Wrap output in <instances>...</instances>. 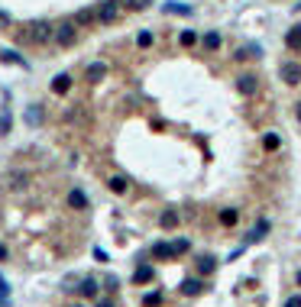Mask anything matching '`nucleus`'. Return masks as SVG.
I'll use <instances>...</instances> for the list:
<instances>
[{
  "label": "nucleus",
  "mask_w": 301,
  "mask_h": 307,
  "mask_svg": "<svg viewBox=\"0 0 301 307\" xmlns=\"http://www.w3.org/2000/svg\"><path fill=\"white\" fill-rule=\"evenodd\" d=\"M295 282H298V285H301V272H298V275H295Z\"/></svg>",
  "instance_id": "obj_39"
},
{
  "label": "nucleus",
  "mask_w": 301,
  "mask_h": 307,
  "mask_svg": "<svg viewBox=\"0 0 301 307\" xmlns=\"http://www.w3.org/2000/svg\"><path fill=\"white\" fill-rule=\"evenodd\" d=\"M166 13H178V16H188V13H191V6H184V3H175V0H168V3H166Z\"/></svg>",
  "instance_id": "obj_24"
},
{
  "label": "nucleus",
  "mask_w": 301,
  "mask_h": 307,
  "mask_svg": "<svg viewBox=\"0 0 301 307\" xmlns=\"http://www.w3.org/2000/svg\"><path fill=\"white\" fill-rule=\"evenodd\" d=\"M266 233H269V220H259L256 223V227H252L250 230V243H256V240H262V236Z\"/></svg>",
  "instance_id": "obj_19"
},
{
  "label": "nucleus",
  "mask_w": 301,
  "mask_h": 307,
  "mask_svg": "<svg viewBox=\"0 0 301 307\" xmlns=\"http://www.w3.org/2000/svg\"><path fill=\"white\" fill-rule=\"evenodd\" d=\"M259 55H262V49H259L256 42H252V45H243V49L236 52V58H240V61H243V58H259Z\"/></svg>",
  "instance_id": "obj_21"
},
{
  "label": "nucleus",
  "mask_w": 301,
  "mask_h": 307,
  "mask_svg": "<svg viewBox=\"0 0 301 307\" xmlns=\"http://www.w3.org/2000/svg\"><path fill=\"white\" fill-rule=\"evenodd\" d=\"M78 291L84 298H98V282L94 278H78Z\"/></svg>",
  "instance_id": "obj_13"
},
{
  "label": "nucleus",
  "mask_w": 301,
  "mask_h": 307,
  "mask_svg": "<svg viewBox=\"0 0 301 307\" xmlns=\"http://www.w3.org/2000/svg\"><path fill=\"white\" fill-rule=\"evenodd\" d=\"M159 223H162L166 230H175V227H178V214H175V210H166V214L159 217Z\"/></svg>",
  "instance_id": "obj_23"
},
{
  "label": "nucleus",
  "mask_w": 301,
  "mask_h": 307,
  "mask_svg": "<svg viewBox=\"0 0 301 307\" xmlns=\"http://www.w3.org/2000/svg\"><path fill=\"white\" fill-rule=\"evenodd\" d=\"M285 307H301V295H292L288 301H285Z\"/></svg>",
  "instance_id": "obj_35"
},
{
  "label": "nucleus",
  "mask_w": 301,
  "mask_h": 307,
  "mask_svg": "<svg viewBox=\"0 0 301 307\" xmlns=\"http://www.w3.org/2000/svg\"><path fill=\"white\" fill-rule=\"evenodd\" d=\"M136 45H140V49H149V45H152V32H140V36H136Z\"/></svg>",
  "instance_id": "obj_31"
},
{
  "label": "nucleus",
  "mask_w": 301,
  "mask_h": 307,
  "mask_svg": "<svg viewBox=\"0 0 301 307\" xmlns=\"http://www.w3.org/2000/svg\"><path fill=\"white\" fill-rule=\"evenodd\" d=\"M84 74H88V81H104L107 65H104V61H91V65L84 68Z\"/></svg>",
  "instance_id": "obj_8"
},
{
  "label": "nucleus",
  "mask_w": 301,
  "mask_h": 307,
  "mask_svg": "<svg viewBox=\"0 0 301 307\" xmlns=\"http://www.w3.org/2000/svg\"><path fill=\"white\" fill-rule=\"evenodd\" d=\"M142 304H146V307H156V304H162V295H159V291H149V295L142 298Z\"/></svg>",
  "instance_id": "obj_30"
},
{
  "label": "nucleus",
  "mask_w": 301,
  "mask_h": 307,
  "mask_svg": "<svg viewBox=\"0 0 301 307\" xmlns=\"http://www.w3.org/2000/svg\"><path fill=\"white\" fill-rule=\"evenodd\" d=\"M204 49L217 52V49H220V36H217V32H208V36H204Z\"/></svg>",
  "instance_id": "obj_25"
},
{
  "label": "nucleus",
  "mask_w": 301,
  "mask_h": 307,
  "mask_svg": "<svg viewBox=\"0 0 301 307\" xmlns=\"http://www.w3.org/2000/svg\"><path fill=\"white\" fill-rule=\"evenodd\" d=\"M204 291V282H198V278H184L182 282V295L184 298H194V295H201Z\"/></svg>",
  "instance_id": "obj_9"
},
{
  "label": "nucleus",
  "mask_w": 301,
  "mask_h": 307,
  "mask_svg": "<svg viewBox=\"0 0 301 307\" xmlns=\"http://www.w3.org/2000/svg\"><path fill=\"white\" fill-rule=\"evenodd\" d=\"M117 16H120V10H117V0H107V3H100V10H98V19H100L104 26L117 23Z\"/></svg>",
  "instance_id": "obj_4"
},
{
  "label": "nucleus",
  "mask_w": 301,
  "mask_h": 307,
  "mask_svg": "<svg viewBox=\"0 0 301 307\" xmlns=\"http://www.w3.org/2000/svg\"><path fill=\"white\" fill-rule=\"evenodd\" d=\"M6 298H10V285H6V278L0 275V307H6Z\"/></svg>",
  "instance_id": "obj_28"
},
{
  "label": "nucleus",
  "mask_w": 301,
  "mask_h": 307,
  "mask_svg": "<svg viewBox=\"0 0 301 307\" xmlns=\"http://www.w3.org/2000/svg\"><path fill=\"white\" fill-rule=\"evenodd\" d=\"M152 278H156L152 265H136V272H133V282H136V285H149Z\"/></svg>",
  "instance_id": "obj_7"
},
{
  "label": "nucleus",
  "mask_w": 301,
  "mask_h": 307,
  "mask_svg": "<svg viewBox=\"0 0 301 307\" xmlns=\"http://www.w3.org/2000/svg\"><path fill=\"white\" fill-rule=\"evenodd\" d=\"M178 42L184 45V49H188V45H194V42H198V36H194V32H191V29H184L182 36H178Z\"/></svg>",
  "instance_id": "obj_29"
},
{
  "label": "nucleus",
  "mask_w": 301,
  "mask_h": 307,
  "mask_svg": "<svg viewBox=\"0 0 301 307\" xmlns=\"http://www.w3.org/2000/svg\"><path fill=\"white\" fill-rule=\"evenodd\" d=\"M152 256L162 259V262H168V259H175V246L172 243H156L152 246Z\"/></svg>",
  "instance_id": "obj_11"
},
{
  "label": "nucleus",
  "mask_w": 301,
  "mask_h": 307,
  "mask_svg": "<svg viewBox=\"0 0 301 307\" xmlns=\"http://www.w3.org/2000/svg\"><path fill=\"white\" fill-rule=\"evenodd\" d=\"M42 104H32L30 110H26V123H30V126H39V123H42Z\"/></svg>",
  "instance_id": "obj_15"
},
{
  "label": "nucleus",
  "mask_w": 301,
  "mask_h": 307,
  "mask_svg": "<svg viewBox=\"0 0 301 307\" xmlns=\"http://www.w3.org/2000/svg\"><path fill=\"white\" fill-rule=\"evenodd\" d=\"M236 220H240V210H234V207L220 210V223H224V227H236Z\"/></svg>",
  "instance_id": "obj_18"
},
{
  "label": "nucleus",
  "mask_w": 301,
  "mask_h": 307,
  "mask_svg": "<svg viewBox=\"0 0 301 307\" xmlns=\"http://www.w3.org/2000/svg\"><path fill=\"white\" fill-rule=\"evenodd\" d=\"M256 87H259V78H256V74H240V78H236V91L246 94V97H250V94H256Z\"/></svg>",
  "instance_id": "obj_5"
},
{
  "label": "nucleus",
  "mask_w": 301,
  "mask_h": 307,
  "mask_svg": "<svg viewBox=\"0 0 301 307\" xmlns=\"http://www.w3.org/2000/svg\"><path fill=\"white\" fill-rule=\"evenodd\" d=\"M74 307H84V304H74Z\"/></svg>",
  "instance_id": "obj_40"
},
{
  "label": "nucleus",
  "mask_w": 301,
  "mask_h": 307,
  "mask_svg": "<svg viewBox=\"0 0 301 307\" xmlns=\"http://www.w3.org/2000/svg\"><path fill=\"white\" fill-rule=\"evenodd\" d=\"M278 146H282V139H278V133H266V136H262V149H266V152H276Z\"/></svg>",
  "instance_id": "obj_20"
},
{
  "label": "nucleus",
  "mask_w": 301,
  "mask_h": 307,
  "mask_svg": "<svg viewBox=\"0 0 301 307\" xmlns=\"http://www.w3.org/2000/svg\"><path fill=\"white\" fill-rule=\"evenodd\" d=\"M126 6H130V10H146L149 0H126Z\"/></svg>",
  "instance_id": "obj_32"
},
{
  "label": "nucleus",
  "mask_w": 301,
  "mask_h": 307,
  "mask_svg": "<svg viewBox=\"0 0 301 307\" xmlns=\"http://www.w3.org/2000/svg\"><path fill=\"white\" fill-rule=\"evenodd\" d=\"M214 269H217V259L214 256H201V259H198V272H201V275H210Z\"/></svg>",
  "instance_id": "obj_17"
},
{
  "label": "nucleus",
  "mask_w": 301,
  "mask_h": 307,
  "mask_svg": "<svg viewBox=\"0 0 301 307\" xmlns=\"http://www.w3.org/2000/svg\"><path fill=\"white\" fill-rule=\"evenodd\" d=\"M298 123H301V100H298Z\"/></svg>",
  "instance_id": "obj_38"
},
{
  "label": "nucleus",
  "mask_w": 301,
  "mask_h": 307,
  "mask_svg": "<svg viewBox=\"0 0 301 307\" xmlns=\"http://www.w3.org/2000/svg\"><path fill=\"white\" fill-rule=\"evenodd\" d=\"M98 307H114V298H100V301H98Z\"/></svg>",
  "instance_id": "obj_36"
},
{
  "label": "nucleus",
  "mask_w": 301,
  "mask_h": 307,
  "mask_svg": "<svg viewBox=\"0 0 301 307\" xmlns=\"http://www.w3.org/2000/svg\"><path fill=\"white\" fill-rule=\"evenodd\" d=\"M172 246H175V256H182V252H188V246H191V243H188V240H175Z\"/></svg>",
  "instance_id": "obj_33"
},
{
  "label": "nucleus",
  "mask_w": 301,
  "mask_h": 307,
  "mask_svg": "<svg viewBox=\"0 0 301 307\" xmlns=\"http://www.w3.org/2000/svg\"><path fill=\"white\" fill-rule=\"evenodd\" d=\"M278 78H282L288 87H298L301 84V65L298 61H282V65H278Z\"/></svg>",
  "instance_id": "obj_3"
},
{
  "label": "nucleus",
  "mask_w": 301,
  "mask_h": 307,
  "mask_svg": "<svg viewBox=\"0 0 301 307\" xmlns=\"http://www.w3.org/2000/svg\"><path fill=\"white\" fill-rule=\"evenodd\" d=\"M91 19H94V13H91V10H78V13H74V23H78V26H88Z\"/></svg>",
  "instance_id": "obj_27"
},
{
  "label": "nucleus",
  "mask_w": 301,
  "mask_h": 307,
  "mask_svg": "<svg viewBox=\"0 0 301 307\" xmlns=\"http://www.w3.org/2000/svg\"><path fill=\"white\" fill-rule=\"evenodd\" d=\"M10 126H13V117H10V110H4L0 113V136L10 133Z\"/></svg>",
  "instance_id": "obj_26"
},
{
  "label": "nucleus",
  "mask_w": 301,
  "mask_h": 307,
  "mask_svg": "<svg viewBox=\"0 0 301 307\" xmlns=\"http://www.w3.org/2000/svg\"><path fill=\"white\" fill-rule=\"evenodd\" d=\"M0 58H4V61H6V65H10V61H13V65H20V68H26V58H23V55H20V52H10V49H4V52H0Z\"/></svg>",
  "instance_id": "obj_22"
},
{
  "label": "nucleus",
  "mask_w": 301,
  "mask_h": 307,
  "mask_svg": "<svg viewBox=\"0 0 301 307\" xmlns=\"http://www.w3.org/2000/svg\"><path fill=\"white\" fill-rule=\"evenodd\" d=\"M107 188L114 191V194H126V188H130V181L123 178V175H110V181H107Z\"/></svg>",
  "instance_id": "obj_14"
},
{
  "label": "nucleus",
  "mask_w": 301,
  "mask_h": 307,
  "mask_svg": "<svg viewBox=\"0 0 301 307\" xmlns=\"http://www.w3.org/2000/svg\"><path fill=\"white\" fill-rule=\"evenodd\" d=\"M68 207H74V210H88V194H84L81 188L68 191Z\"/></svg>",
  "instance_id": "obj_6"
},
{
  "label": "nucleus",
  "mask_w": 301,
  "mask_h": 307,
  "mask_svg": "<svg viewBox=\"0 0 301 307\" xmlns=\"http://www.w3.org/2000/svg\"><path fill=\"white\" fill-rule=\"evenodd\" d=\"M26 181H30V175H26V172H13V175H6V184H10L13 191L26 188Z\"/></svg>",
  "instance_id": "obj_16"
},
{
  "label": "nucleus",
  "mask_w": 301,
  "mask_h": 307,
  "mask_svg": "<svg viewBox=\"0 0 301 307\" xmlns=\"http://www.w3.org/2000/svg\"><path fill=\"white\" fill-rule=\"evenodd\" d=\"M4 259H6V246H0V262H4Z\"/></svg>",
  "instance_id": "obj_37"
},
{
  "label": "nucleus",
  "mask_w": 301,
  "mask_h": 307,
  "mask_svg": "<svg viewBox=\"0 0 301 307\" xmlns=\"http://www.w3.org/2000/svg\"><path fill=\"white\" fill-rule=\"evenodd\" d=\"M52 39H56L58 45H74V39H78V23H74V19H65V23L52 26Z\"/></svg>",
  "instance_id": "obj_1"
},
{
  "label": "nucleus",
  "mask_w": 301,
  "mask_h": 307,
  "mask_svg": "<svg viewBox=\"0 0 301 307\" xmlns=\"http://www.w3.org/2000/svg\"><path fill=\"white\" fill-rule=\"evenodd\" d=\"M72 91V78L68 74H56L52 78V94H68Z\"/></svg>",
  "instance_id": "obj_12"
},
{
  "label": "nucleus",
  "mask_w": 301,
  "mask_h": 307,
  "mask_svg": "<svg viewBox=\"0 0 301 307\" xmlns=\"http://www.w3.org/2000/svg\"><path fill=\"white\" fill-rule=\"evenodd\" d=\"M10 23H13V19H10V13H4V10H0V29H10Z\"/></svg>",
  "instance_id": "obj_34"
},
{
  "label": "nucleus",
  "mask_w": 301,
  "mask_h": 307,
  "mask_svg": "<svg viewBox=\"0 0 301 307\" xmlns=\"http://www.w3.org/2000/svg\"><path fill=\"white\" fill-rule=\"evenodd\" d=\"M285 45H288L292 52H301V23H295L288 29V36H285Z\"/></svg>",
  "instance_id": "obj_10"
},
{
  "label": "nucleus",
  "mask_w": 301,
  "mask_h": 307,
  "mask_svg": "<svg viewBox=\"0 0 301 307\" xmlns=\"http://www.w3.org/2000/svg\"><path fill=\"white\" fill-rule=\"evenodd\" d=\"M26 39H30L32 45H46L52 39V23H46V19H36V23L30 26V32H26Z\"/></svg>",
  "instance_id": "obj_2"
}]
</instances>
